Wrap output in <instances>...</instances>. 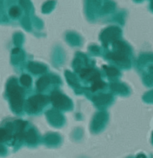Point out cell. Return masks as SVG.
Returning a JSON list of instances; mask_svg holds the SVG:
<instances>
[{"mask_svg":"<svg viewBox=\"0 0 153 158\" xmlns=\"http://www.w3.org/2000/svg\"><path fill=\"white\" fill-rule=\"evenodd\" d=\"M19 10L18 9V8H15V7L12 8L10 11L11 15H12V16H16V15H18V14H19Z\"/></svg>","mask_w":153,"mask_h":158,"instance_id":"cell-1","label":"cell"}]
</instances>
